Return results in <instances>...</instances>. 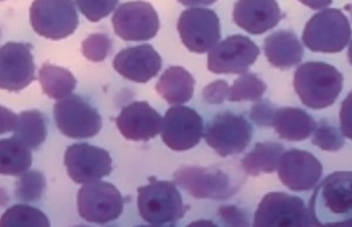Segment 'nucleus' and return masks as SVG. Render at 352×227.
I'll return each mask as SVG.
<instances>
[{"label": "nucleus", "mask_w": 352, "mask_h": 227, "mask_svg": "<svg viewBox=\"0 0 352 227\" xmlns=\"http://www.w3.org/2000/svg\"><path fill=\"white\" fill-rule=\"evenodd\" d=\"M315 226L352 227V172H333L316 187L310 200Z\"/></svg>", "instance_id": "1"}, {"label": "nucleus", "mask_w": 352, "mask_h": 227, "mask_svg": "<svg viewBox=\"0 0 352 227\" xmlns=\"http://www.w3.org/2000/svg\"><path fill=\"white\" fill-rule=\"evenodd\" d=\"M294 87L310 109H324L335 104L343 88V75L331 64L307 62L297 68Z\"/></svg>", "instance_id": "2"}, {"label": "nucleus", "mask_w": 352, "mask_h": 227, "mask_svg": "<svg viewBox=\"0 0 352 227\" xmlns=\"http://www.w3.org/2000/svg\"><path fill=\"white\" fill-rule=\"evenodd\" d=\"M138 207L141 218L154 226L175 224L187 211L175 184L151 180L138 189Z\"/></svg>", "instance_id": "3"}, {"label": "nucleus", "mask_w": 352, "mask_h": 227, "mask_svg": "<svg viewBox=\"0 0 352 227\" xmlns=\"http://www.w3.org/2000/svg\"><path fill=\"white\" fill-rule=\"evenodd\" d=\"M350 21L338 8H328L311 16L305 25L303 43L318 53H338L351 38Z\"/></svg>", "instance_id": "4"}, {"label": "nucleus", "mask_w": 352, "mask_h": 227, "mask_svg": "<svg viewBox=\"0 0 352 227\" xmlns=\"http://www.w3.org/2000/svg\"><path fill=\"white\" fill-rule=\"evenodd\" d=\"M33 31L50 40L71 36L79 24L73 0H34L30 8Z\"/></svg>", "instance_id": "5"}, {"label": "nucleus", "mask_w": 352, "mask_h": 227, "mask_svg": "<svg viewBox=\"0 0 352 227\" xmlns=\"http://www.w3.org/2000/svg\"><path fill=\"white\" fill-rule=\"evenodd\" d=\"M124 200L120 191L107 182L85 184L78 192V212L88 223H111L124 211Z\"/></svg>", "instance_id": "6"}, {"label": "nucleus", "mask_w": 352, "mask_h": 227, "mask_svg": "<svg viewBox=\"0 0 352 227\" xmlns=\"http://www.w3.org/2000/svg\"><path fill=\"white\" fill-rule=\"evenodd\" d=\"M254 226H314L303 200L283 192H270L261 200L254 219Z\"/></svg>", "instance_id": "7"}, {"label": "nucleus", "mask_w": 352, "mask_h": 227, "mask_svg": "<svg viewBox=\"0 0 352 227\" xmlns=\"http://www.w3.org/2000/svg\"><path fill=\"white\" fill-rule=\"evenodd\" d=\"M174 178L197 200H227L240 189L228 174L214 167H182L176 170Z\"/></svg>", "instance_id": "8"}, {"label": "nucleus", "mask_w": 352, "mask_h": 227, "mask_svg": "<svg viewBox=\"0 0 352 227\" xmlns=\"http://www.w3.org/2000/svg\"><path fill=\"white\" fill-rule=\"evenodd\" d=\"M252 127L243 116L221 112L209 123L204 140L221 157L243 152L252 141Z\"/></svg>", "instance_id": "9"}, {"label": "nucleus", "mask_w": 352, "mask_h": 227, "mask_svg": "<svg viewBox=\"0 0 352 227\" xmlns=\"http://www.w3.org/2000/svg\"><path fill=\"white\" fill-rule=\"evenodd\" d=\"M177 31L188 51L202 54L209 52L220 40V19L212 10L189 8L181 13Z\"/></svg>", "instance_id": "10"}, {"label": "nucleus", "mask_w": 352, "mask_h": 227, "mask_svg": "<svg viewBox=\"0 0 352 227\" xmlns=\"http://www.w3.org/2000/svg\"><path fill=\"white\" fill-rule=\"evenodd\" d=\"M56 127L71 139H89L100 132L101 116L91 104L78 95H69L54 104Z\"/></svg>", "instance_id": "11"}, {"label": "nucleus", "mask_w": 352, "mask_h": 227, "mask_svg": "<svg viewBox=\"0 0 352 227\" xmlns=\"http://www.w3.org/2000/svg\"><path fill=\"white\" fill-rule=\"evenodd\" d=\"M112 24L116 36L124 41L151 40L160 28L155 8L142 0L120 5L114 11Z\"/></svg>", "instance_id": "12"}, {"label": "nucleus", "mask_w": 352, "mask_h": 227, "mask_svg": "<svg viewBox=\"0 0 352 227\" xmlns=\"http://www.w3.org/2000/svg\"><path fill=\"white\" fill-rule=\"evenodd\" d=\"M202 135L204 120L192 108L177 106L166 112L161 137L174 152H188L197 147Z\"/></svg>", "instance_id": "13"}, {"label": "nucleus", "mask_w": 352, "mask_h": 227, "mask_svg": "<svg viewBox=\"0 0 352 227\" xmlns=\"http://www.w3.org/2000/svg\"><path fill=\"white\" fill-rule=\"evenodd\" d=\"M260 56V48L240 34L228 36L209 51L208 69L215 74H242Z\"/></svg>", "instance_id": "14"}, {"label": "nucleus", "mask_w": 352, "mask_h": 227, "mask_svg": "<svg viewBox=\"0 0 352 227\" xmlns=\"http://www.w3.org/2000/svg\"><path fill=\"white\" fill-rule=\"evenodd\" d=\"M65 165L73 182L88 184L98 182L112 171L109 152L87 143L73 144L65 152Z\"/></svg>", "instance_id": "15"}, {"label": "nucleus", "mask_w": 352, "mask_h": 227, "mask_svg": "<svg viewBox=\"0 0 352 227\" xmlns=\"http://www.w3.org/2000/svg\"><path fill=\"white\" fill-rule=\"evenodd\" d=\"M32 46L8 43L0 49V87L8 92H19L34 81Z\"/></svg>", "instance_id": "16"}, {"label": "nucleus", "mask_w": 352, "mask_h": 227, "mask_svg": "<svg viewBox=\"0 0 352 227\" xmlns=\"http://www.w3.org/2000/svg\"><path fill=\"white\" fill-rule=\"evenodd\" d=\"M277 170L280 182L290 190L309 191L318 183L323 167L310 152L292 149L282 155Z\"/></svg>", "instance_id": "17"}, {"label": "nucleus", "mask_w": 352, "mask_h": 227, "mask_svg": "<svg viewBox=\"0 0 352 227\" xmlns=\"http://www.w3.org/2000/svg\"><path fill=\"white\" fill-rule=\"evenodd\" d=\"M162 66L160 54L151 45L124 48L113 60V67L122 77L146 84L157 75Z\"/></svg>", "instance_id": "18"}, {"label": "nucleus", "mask_w": 352, "mask_h": 227, "mask_svg": "<svg viewBox=\"0 0 352 227\" xmlns=\"http://www.w3.org/2000/svg\"><path fill=\"white\" fill-rule=\"evenodd\" d=\"M164 119L147 102H133L116 119L119 132L129 141H149L162 130Z\"/></svg>", "instance_id": "19"}, {"label": "nucleus", "mask_w": 352, "mask_h": 227, "mask_svg": "<svg viewBox=\"0 0 352 227\" xmlns=\"http://www.w3.org/2000/svg\"><path fill=\"white\" fill-rule=\"evenodd\" d=\"M232 18L239 27L250 34H263L282 19L276 0H237Z\"/></svg>", "instance_id": "20"}, {"label": "nucleus", "mask_w": 352, "mask_h": 227, "mask_svg": "<svg viewBox=\"0 0 352 227\" xmlns=\"http://www.w3.org/2000/svg\"><path fill=\"white\" fill-rule=\"evenodd\" d=\"M264 53L274 67L285 69L300 64L303 59V47L292 31L272 33L264 40Z\"/></svg>", "instance_id": "21"}, {"label": "nucleus", "mask_w": 352, "mask_h": 227, "mask_svg": "<svg viewBox=\"0 0 352 227\" xmlns=\"http://www.w3.org/2000/svg\"><path fill=\"white\" fill-rule=\"evenodd\" d=\"M272 127L282 139L300 142L315 132L316 122L300 108L285 107L275 112Z\"/></svg>", "instance_id": "22"}, {"label": "nucleus", "mask_w": 352, "mask_h": 227, "mask_svg": "<svg viewBox=\"0 0 352 227\" xmlns=\"http://www.w3.org/2000/svg\"><path fill=\"white\" fill-rule=\"evenodd\" d=\"M195 80L184 67H169L156 84V92L169 104H186L194 94Z\"/></svg>", "instance_id": "23"}, {"label": "nucleus", "mask_w": 352, "mask_h": 227, "mask_svg": "<svg viewBox=\"0 0 352 227\" xmlns=\"http://www.w3.org/2000/svg\"><path fill=\"white\" fill-rule=\"evenodd\" d=\"M32 165L31 147L16 137L0 141V172L5 176H21Z\"/></svg>", "instance_id": "24"}, {"label": "nucleus", "mask_w": 352, "mask_h": 227, "mask_svg": "<svg viewBox=\"0 0 352 227\" xmlns=\"http://www.w3.org/2000/svg\"><path fill=\"white\" fill-rule=\"evenodd\" d=\"M285 154V147L275 142L257 143L252 152L242 160V165L247 174L252 176L272 174L276 171L280 157Z\"/></svg>", "instance_id": "25"}, {"label": "nucleus", "mask_w": 352, "mask_h": 227, "mask_svg": "<svg viewBox=\"0 0 352 227\" xmlns=\"http://www.w3.org/2000/svg\"><path fill=\"white\" fill-rule=\"evenodd\" d=\"M43 92L54 100H63L72 95L76 87V79L68 69L54 64H45L39 71Z\"/></svg>", "instance_id": "26"}, {"label": "nucleus", "mask_w": 352, "mask_h": 227, "mask_svg": "<svg viewBox=\"0 0 352 227\" xmlns=\"http://www.w3.org/2000/svg\"><path fill=\"white\" fill-rule=\"evenodd\" d=\"M47 135L46 121L41 112L38 110H26L18 115L14 135L16 140L21 141L31 149H36L44 143Z\"/></svg>", "instance_id": "27"}, {"label": "nucleus", "mask_w": 352, "mask_h": 227, "mask_svg": "<svg viewBox=\"0 0 352 227\" xmlns=\"http://www.w3.org/2000/svg\"><path fill=\"white\" fill-rule=\"evenodd\" d=\"M0 225L3 227H48L50 220L44 212L28 205H14L1 215Z\"/></svg>", "instance_id": "28"}, {"label": "nucleus", "mask_w": 352, "mask_h": 227, "mask_svg": "<svg viewBox=\"0 0 352 227\" xmlns=\"http://www.w3.org/2000/svg\"><path fill=\"white\" fill-rule=\"evenodd\" d=\"M265 91L267 86L263 81L252 73H245L232 84L228 100L232 102L260 100Z\"/></svg>", "instance_id": "29"}, {"label": "nucleus", "mask_w": 352, "mask_h": 227, "mask_svg": "<svg viewBox=\"0 0 352 227\" xmlns=\"http://www.w3.org/2000/svg\"><path fill=\"white\" fill-rule=\"evenodd\" d=\"M46 180L41 172L28 171L16 183V197L21 202H36L44 195Z\"/></svg>", "instance_id": "30"}, {"label": "nucleus", "mask_w": 352, "mask_h": 227, "mask_svg": "<svg viewBox=\"0 0 352 227\" xmlns=\"http://www.w3.org/2000/svg\"><path fill=\"white\" fill-rule=\"evenodd\" d=\"M312 144L317 145L325 152H340V149L344 147L343 132H340L336 127L329 124L328 122L322 121V123L317 127L316 132H315Z\"/></svg>", "instance_id": "31"}, {"label": "nucleus", "mask_w": 352, "mask_h": 227, "mask_svg": "<svg viewBox=\"0 0 352 227\" xmlns=\"http://www.w3.org/2000/svg\"><path fill=\"white\" fill-rule=\"evenodd\" d=\"M112 47V41L104 33H94L86 38L81 44V52L85 58L93 62L104 61Z\"/></svg>", "instance_id": "32"}, {"label": "nucleus", "mask_w": 352, "mask_h": 227, "mask_svg": "<svg viewBox=\"0 0 352 227\" xmlns=\"http://www.w3.org/2000/svg\"><path fill=\"white\" fill-rule=\"evenodd\" d=\"M76 3L88 21L98 23L116 10L119 0H76Z\"/></svg>", "instance_id": "33"}, {"label": "nucleus", "mask_w": 352, "mask_h": 227, "mask_svg": "<svg viewBox=\"0 0 352 227\" xmlns=\"http://www.w3.org/2000/svg\"><path fill=\"white\" fill-rule=\"evenodd\" d=\"M275 107L269 101H261L254 104L250 112L252 120L260 127H270L274 123Z\"/></svg>", "instance_id": "34"}, {"label": "nucleus", "mask_w": 352, "mask_h": 227, "mask_svg": "<svg viewBox=\"0 0 352 227\" xmlns=\"http://www.w3.org/2000/svg\"><path fill=\"white\" fill-rule=\"evenodd\" d=\"M202 95L207 104H223L224 100L229 99V96H230V88L224 80L214 81L212 84H209L207 87L204 88Z\"/></svg>", "instance_id": "35"}, {"label": "nucleus", "mask_w": 352, "mask_h": 227, "mask_svg": "<svg viewBox=\"0 0 352 227\" xmlns=\"http://www.w3.org/2000/svg\"><path fill=\"white\" fill-rule=\"evenodd\" d=\"M340 120L343 135L352 140V92L340 106Z\"/></svg>", "instance_id": "36"}, {"label": "nucleus", "mask_w": 352, "mask_h": 227, "mask_svg": "<svg viewBox=\"0 0 352 227\" xmlns=\"http://www.w3.org/2000/svg\"><path fill=\"white\" fill-rule=\"evenodd\" d=\"M219 215L223 219L224 223L228 224L230 226H248L249 225L245 215L234 205L221 207Z\"/></svg>", "instance_id": "37"}, {"label": "nucleus", "mask_w": 352, "mask_h": 227, "mask_svg": "<svg viewBox=\"0 0 352 227\" xmlns=\"http://www.w3.org/2000/svg\"><path fill=\"white\" fill-rule=\"evenodd\" d=\"M1 110V134L5 132H14L16 128V120H18V115H14L11 110H8L6 108H0Z\"/></svg>", "instance_id": "38"}, {"label": "nucleus", "mask_w": 352, "mask_h": 227, "mask_svg": "<svg viewBox=\"0 0 352 227\" xmlns=\"http://www.w3.org/2000/svg\"><path fill=\"white\" fill-rule=\"evenodd\" d=\"M300 3L312 8V10H322V8H328L331 5L332 0H298Z\"/></svg>", "instance_id": "39"}, {"label": "nucleus", "mask_w": 352, "mask_h": 227, "mask_svg": "<svg viewBox=\"0 0 352 227\" xmlns=\"http://www.w3.org/2000/svg\"><path fill=\"white\" fill-rule=\"evenodd\" d=\"M177 1L184 6H197V5L208 6V5L215 4L217 0H177Z\"/></svg>", "instance_id": "40"}, {"label": "nucleus", "mask_w": 352, "mask_h": 227, "mask_svg": "<svg viewBox=\"0 0 352 227\" xmlns=\"http://www.w3.org/2000/svg\"><path fill=\"white\" fill-rule=\"evenodd\" d=\"M348 56H349V61H350V64H352V41H351V44H350V47H349Z\"/></svg>", "instance_id": "41"}, {"label": "nucleus", "mask_w": 352, "mask_h": 227, "mask_svg": "<svg viewBox=\"0 0 352 227\" xmlns=\"http://www.w3.org/2000/svg\"><path fill=\"white\" fill-rule=\"evenodd\" d=\"M350 8H351V10H349V11H351V14H352V6H350Z\"/></svg>", "instance_id": "42"}, {"label": "nucleus", "mask_w": 352, "mask_h": 227, "mask_svg": "<svg viewBox=\"0 0 352 227\" xmlns=\"http://www.w3.org/2000/svg\"><path fill=\"white\" fill-rule=\"evenodd\" d=\"M1 1H4V0H1Z\"/></svg>", "instance_id": "43"}]
</instances>
